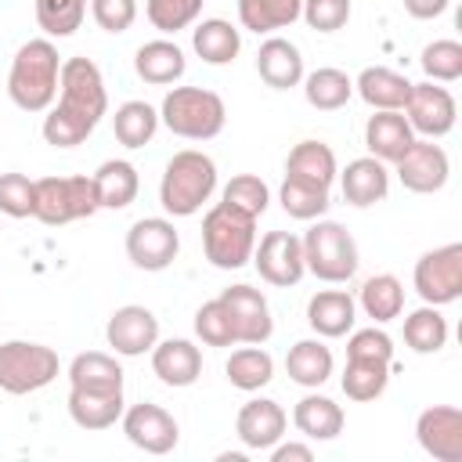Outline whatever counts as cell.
Masks as SVG:
<instances>
[{
  "label": "cell",
  "mask_w": 462,
  "mask_h": 462,
  "mask_svg": "<svg viewBox=\"0 0 462 462\" xmlns=\"http://www.w3.org/2000/svg\"><path fill=\"white\" fill-rule=\"evenodd\" d=\"M97 206V191H94V177H40L36 180V206L32 217L47 227H61L83 217H94Z\"/></svg>",
  "instance_id": "cell-8"
},
{
  "label": "cell",
  "mask_w": 462,
  "mask_h": 462,
  "mask_svg": "<svg viewBox=\"0 0 462 462\" xmlns=\"http://www.w3.org/2000/svg\"><path fill=\"white\" fill-rule=\"evenodd\" d=\"M419 65H422L426 79L455 83V79H462V43L458 40H433L422 47Z\"/></svg>",
  "instance_id": "cell-42"
},
{
  "label": "cell",
  "mask_w": 462,
  "mask_h": 462,
  "mask_svg": "<svg viewBox=\"0 0 462 462\" xmlns=\"http://www.w3.org/2000/svg\"><path fill=\"white\" fill-rule=\"evenodd\" d=\"M448 4H451V0H404V11H408L411 18H419V22H430V18L444 14Z\"/></svg>",
  "instance_id": "cell-51"
},
{
  "label": "cell",
  "mask_w": 462,
  "mask_h": 462,
  "mask_svg": "<svg viewBox=\"0 0 462 462\" xmlns=\"http://www.w3.org/2000/svg\"><path fill=\"white\" fill-rule=\"evenodd\" d=\"M90 177H94V191H97L101 209H126L141 191L137 166L126 159H105Z\"/></svg>",
  "instance_id": "cell-29"
},
{
  "label": "cell",
  "mask_w": 462,
  "mask_h": 462,
  "mask_svg": "<svg viewBox=\"0 0 462 462\" xmlns=\"http://www.w3.org/2000/svg\"><path fill=\"white\" fill-rule=\"evenodd\" d=\"M152 372L166 386H191L202 375V350L191 339H162L152 346Z\"/></svg>",
  "instance_id": "cell-22"
},
{
  "label": "cell",
  "mask_w": 462,
  "mask_h": 462,
  "mask_svg": "<svg viewBox=\"0 0 462 462\" xmlns=\"http://www.w3.org/2000/svg\"><path fill=\"white\" fill-rule=\"evenodd\" d=\"M256 72L267 87L274 90H289L303 83V54L292 40L285 36H267L256 51Z\"/></svg>",
  "instance_id": "cell-21"
},
{
  "label": "cell",
  "mask_w": 462,
  "mask_h": 462,
  "mask_svg": "<svg viewBox=\"0 0 462 462\" xmlns=\"http://www.w3.org/2000/svg\"><path fill=\"white\" fill-rule=\"evenodd\" d=\"M332 350L321 343V339H300L289 346L285 354V372L296 386H307V390H318L321 383H328L332 375Z\"/></svg>",
  "instance_id": "cell-31"
},
{
  "label": "cell",
  "mask_w": 462,
  "mask_h": 462,
  "mask_svg": "<svg viewBox=\"0 0 462 462\" xmlns=\"http://www.w3.org/2000/svg\"><path fill=\"white\" fill-rule=\"evenodd\" d=\"M36 206V180L25 173H0V213L22 220L32 217Z\"/></svg>",
  "instance_id": "cell-46"
},
{
  "label": "cell",
  "mask_w": 462,
  "mask_h": 462,
  "mask_svg": "<svg viewBox=\"0 0 462 462\" xmlns=\"http://www.w3.org/2000/svg\"><path fill=\"white\" fill-rule=\"evenodd\" d=\"M188 61H184V51L173 43V40H148L137 47L134 54V72L152 83V87H170L184 76Z\"/></svg>",
  "instance_id": "cell-26"
},
{
  "label": "cell",
  "mask_w": 462,
  "mask_h": 462,
  "mask_svg": "<svg viewBox=\"0 0 462 462\" xmlns=\"http://www.w3.org/2000/svg\"><path fill=\"white\" fill-rule=\"evenodd\" d=\"M123 390H87L72 386L69 390V415L79 430H108L123 419Z\"/></svg>",
  "instance_id": "cell-24"
},
{
  "label": "cell",
  "mask_w": 462,
  "mask_h": 462,
  "mask_svg": "<svg viewBox=\"0 0 462 462\" xmlns=\"http://www.w3.org/2000/svg\"><path fill=\"white\" fill-rule=\"evenodd\" d=\"M253 267L260 271V278L267 285H278V289L296 285L307 274L300 235H292V231H267L253 245Z\"/></svg>",
  "instance_id": "cell-11"
},
{
  "label": "cell",
  "mask_w": 462,
  "mask_h": 462,
  "mask_svg": "<svg viewBox=\"0 0 462 462\" xmlns=\"http://www.w3.org/2000/svg\"><path fill=\"white\" fill-rule=\"evenodd\" d=\"M354 94V79L343 72V69H332V65H321L314 72H303V97L310 108L318 112H336L350 101Z\"/></svg>",
  "instance_id": "cell-34"
},
{
  "label": "cell",
  "mask_w": 462,
  "mask_h": 462,
  "mask_svg": "<svg viewBox=\"0 0 462 462\" xmlns=\"http://www.w3.org/2000/svg\"><path fill=\"white\" fill-rule=\"evenodd\" d=\"M343 422H346L343 408L325 393H307L292 408V426L307 440H336L343 433Z\"/></svg>",
  "instance_id": "cell-27"
},
{
  "label": "cell",
  "mask_w": 462,
  "mask_h": 462,
  "mask_svg": "<svg viewBox=\"0 0 462 462\" xmlns=\"http://www.w3.org/2000/svg\"><path fill=\"white\" fill-rule=\"evenodd\" d=\"M87 18V0H36V25L47 36H72Z\"/></svg>",
  "instance_id": "cell-41"
},
{
  "label": "cell",
  "mask_w": 462,
  "mask_h": 462,
  "mask_svg": "<svg viewBox=\"0 0 462 462\" xmlns=\"http://www.w3.org/2000/svg\"><path fill=\"white\" fill-rule=\"evenodd\" d=\"M354 321H357V300L346 289H321L307 300V325L325 339L346 336Z\"/></svg>",
  "instance_id": "cell-20"
},
{
  "label": "cell",
  "mask_w": 462,
  "mask_h": 462,
  "mask_svg": "<svg viewBox=\"0 0 462 462\" xmlns=\"http://www.w3.org/2000/svg\"><path fill=\"white\" fill-rule=\"evenodd\" d=\"M195 336L206 343V346H231L238 343L235 339V325H231V314L224 307V300H206L199 310H195Z\"/></svg>",
  "instance_id": "cell-44"
},
{
  "label": "cell",
  "mask_w": 462,
  "mask_h": 462,
  "mask_svg": "<svg viewBox=\"0 0 462 462\" xmlns=\"http://www.w3.org/2000/svg\"><path fill=\"white\" fill-rule=\"evenodd\" d=\"M415 141V130L408 126L404 112H375L365 123V148L379 162H397Z\"/></svg>",
  "instance_id": "cell-25"
},
{
  "label": "cell",
  "mask_w": 462,
  "mask_h": 462,
  "mask_svg": "<svg viewBox=\"0 0 462 462\" xmlns=\"http://www.w3.org/2000/svg\"><path fill=\"white\" fill-rule=\"evenodd\" d=\"M303 242V263L314 278L328 282V285H339V282H350L357 274V242L354 235L336 224V220H318L307 227V235L300 238Z\"/></svg>",
  "instance_id": "cell-6"
},
{
  "label": "cell",
  "mask_w": 462,
  "mask_h": 462,
  "mask_svg": "<svg viewBox=\"0 0 462 462\" xmlns=\"http://www.w3.org/2000/svg\"><path fill=\"white\" fill-rule=\"evenodd\" d=\"M303 0H238V22L249 32H274L300 18Z\"/></svg>",
  "instance_id": "cell-38"
},
{
  "label": "cell",
  "mask_w": 462,
  "mask_h": 462,
  "mask_svg": "<svg viewBox=\"0 0 462 462\" xmlns=\"http://www.w3.org/2000/svg\"><path fill=\"white\" fill-rule=\"evenodd\" d=\"M346 354H368V357H383V361H393V339L383 332V328H357L350 332L346 339Z\"/></svg>",
  "instance_id": "cell-49"
},
{
  "label": "cell",
  "mask_w": 462,
  "mask_h": 462,
  "mask_svg": "<svg viewBox=\"0 0 462 462\" xmlns=\"http://www.w3.org/2000/svg\"><path fill=\"white\" fill-rule=\"evenodd\" d=\"M401 112H404V119H408V126L415 134H422V137L433 141V137H444V134L455 130L458 105H455V97H451L448 87L426 79V83H411V94H408V101H404Z\"/></svg>",
  "instance_id": "cell-12"
},
{
  "label": "cell",
  "mask_w": 462,
  "mask_h": 462,
  "mask_svg": "<svg viewBox=\"0 0 462 462\" xmlns=\"http://www.w3.org/2000/svg\"><path fill=\"white\" fill-rule=\"evenodd\" d=\"M69 383L72 386H87V390H123V368H119V361L112 354L87 350V354L72 357Z\"/></svg>",
  "instance_id": "cell-37"
},
{
  "label": "cell",
  "mask_w": 462,
  "mask_h": 462,
  "mask_svg": "<svg viewBox=\"0 0 462 462\" xmlns=\"http://www.w3.org/2000/svg\"><path fill=\"white\" fill-rule=\"evenodd\" d=\"M90 14L105 32H126L137 22V0H90Z\"/></svg>",
  "instance_id": "cell-48"
},
{
  "label": "cell",
  "mask_w": 462,
  "mask_h": 462,
  "mask_svg": "<svg viewBox=\"0 0 462 462\" xmlns=\"http://www.w3.org/2000/svg\"><path fill=\"white\" fill-rule=\"evenodd\" d=\"M191 47L206 65H231L242 51V32L224 18H202L191 29Z\"/></svg>",
  "instance_id": "cell-30"
},
{
  "label": "cell",
  "mask_w": 462,
  "mask_h": 462,
  "mask_svg": "<svg viewBox=\"0 0 462 462\" xmlns=\"http://www.w3.org/2000/svg\"><path fill=\"white\" fill-rule=\"evenodd\" d=\"M310 458H314L310 444L289 440V444H274V448H271V462H310Z\"/></svg>",
  "instance_id": "cell-50"
},
{
  "label": "cell",
  "mask_w": 462,
  "mask_h": 462,
  "mask_svg": "<svg viewBox=\"0 0 462 462\" xmlns=\"http://www.w3.org/2000/svg\"><path fill=\"white\" fill-rule=\"evenodd\" d=\"M224 202L242 209V213H249V217H260L267 209V202H271V191L256 173H238V177H231L224 184Z\"/></svg>",
  "instance_id": "cell-45"
},
{
  "label": "cell",
  "mask_w": 462,
  "mask_h": 462,
  "mask_svg": "<svg viewBox=\"0 0 462 462\" xmlns=\"http://www.w3.org/2000/svg\"><path fill=\"white\" fill-rule=\"evenodd\" d=\"M224 372H227V383L235 390L253 393V390H260L274 379V357L263 350V343H245V346L231 350Z\"/></svg>",
  "instance_id": "cell-33"
},
{
  "label": "cell",
  "mask_w": 462,
  "mask_h": 462,
  "mask_svg": "<svg viewBox=\"0 0 462 462\" xmlns=\"http://www.w3.org/2000/svg\"><path fill=\"white\" fill-rule=\"evenodd\" d=\"M411 282H415V292L422 296V303H430V307L455 303L462 296V242H448V245L422 253L415 260Z\"/></svg>",
  "instance_id": "cell-9"
},
{
  "label": "cell",
  "mask_w": 462,
  "mask_h": 462,
  "mask_svg": "<svg viewBox=\"0 0 462 462\" xmlns=\"http://www.w3.org/2000/svg\"><path fill=\"white\" fill-rule=\"evenodd\" d=\"M144 14H148L152 29L173 36L202 14V0H144Z\"/></svg>",
  "instance_id": "cell-43"
},
{
  "label": "cell",
  "mask_w": 462,
  "mask_h": 462,
  "mask_svg": "<svg viewBox=\"0 0 462 462\" xmlns=\"http://www.w3.org/2000/svg\"><path fill=\"white\" fill-rule=\"evenodd\" d=\"M336 177H339L343 199H346L350 206H357V209L375 206V202H383V199L390 195V170H386V162H379L375 155H361V159L346 162V170L336 173Z\"/></svg>",
  "instance_id": "cell-19"
},
{
  "label": "cell",
  "mask_w": 462,
  "mask_h": 462,
  "mask_svg": "<svg viewBox=\"0 0 462 462\" xmlns=\"http://www.w3.org/2000/svg\"><path fill=\"white\" fill-rule=\"evenodd\" d=\"M61 372L58 350L32 343V339H7L0 343V390L4 393H36L51 386Z\"/></svg>",
  "instance_id": "cell-7"
},
{
  "label": "cell",
  "mask_w": 462,
  "mask_h": 462,
  "mask_svg": "<svg viewBox=\"0 0 462 462\" xmlns=\"http://www.w3.org/2000/svg\"><path fill=\"white\" fill-rule=\"evenodd\" d=\"M180 253V235L166 217H141L126 231V256L141 271H166Z\"/></svg>",
  "instance_id": "cell-10"
},
{
  "label": "cell",
  "mask_w": 462,
  "mask_h": 462,
  "mask_svg": "<svg viewBox=\"0 0 462 462\" xmlns=\"http://www.w3.org/2000/svg\"><path fill=\"white\" fill-rule=\"evenodd\" d=\"M213 191H217V162L199 148L173 152V159L166 162L162 180H159L162 209L170 217H195L202 209V202H209Z\"/></svg>",
  "instance_id": "cell-3"
},
{
  "label": "cell",
  "mask_w": 462,
  "mask_h": 462,
  "mask_svg": "<svg viewBox=\"0 0 462 462\" xmlns=\"http://www.w3.org/2000/svg\"><path fill=\"white\" fill-rule=\"evenodd\" d=\"M278 202L292 220H318L328 209V188H314V184L285 177L278 188Z\"/></svg>",
  "instance_id": "cell-40"
},
{
  "label": "cell",
  "mask_w": 462,
  "mask_h": 462,
  "mask_svg": "<svg viewBox=\"0 0 462 462\" xmlns=\"http://www.w3.org/2000/svg\"><path fill=\"white\" fill-rule=\"evenodd\" d=\"M285 426H289V415L278 401L271 397H253L238 408L235 415V433L245 448L253 451H271L282 437H285Z\"/></svg>",
  "instance_id": "cell-18"
},
{
  "label": "cell",
  "mask_w": 462,
  "mask_h": 462,
  "mask_svg": "<svg viewBox=\"0 0 462 462\" xmlns=\"http://www.w3.org/2000/svg\"><path fill=\"white\" fill-rule=\"evenodd\" d=\"M339 166H336V152L325 141H300L292 144L289 159H285V177L314 184V188H332Z\"/></svg>",
  "instance_id": "cell-28"
},
{
  "label": "cell",
  "mask_w": 462,
  "mask_h": 462,
  "mask_svg": "<svg viewBox=\"0 0 462 462\" xmlns=\"http://www.w3.org/2000/svg\"><path fill=\"white\" fill-rule=\"evenodd\" d=\"M123 433L134 448H141L148 455H170L180 440L177 419L162 404H152V401L123 408Z\"/></svg>",
  "instance_id": "cell-13"
},
{
  "label": "cell",
  "mask_w": 462,
  "mask_h": 462,
  "mask_svg": "<svg viewBox=\"0 0 462 462\" xmlns=\"http://www.w3.org/2000/svg\"><path fill=\"white\" fill-rule=\"evenodd\" d=\"M397 166V180L408 188V191H415V195H433V191H440L444 184H448V177H451V159H448V152L440 148V144H433L430 137H415L411 141V148L393 162Z\"/></svg>",
  "instance_id": "cell-14"
},
{
  "label": "cell",
  "mask_w": 462,
  "mask_h": 462,
  "mask_svg": "<svg viewBox=\"0 0 462 462\" xmlns=\"http://www.w3.org/2000/svg\"><path fill=\"white\" fill-rule=\"evenodd\" d=\"M419 448L437 462H462V408L433 404L415 419Z\"/></svg>",
  "instance_id": "cell-15"
},
{
  "label": "cell",
  "mask_w": 462,
  "mask_h": 462,
  "mask_svg": "<svg viewBox=\"0 0 462 462\" xmlns=\"http://www.w3.org/2000/svg\"><path fill=\"white\" fill-rule=\"evenodd\" d=\"M253 245H256V217L227 206L224 199L206 209L202 217V249L206 260L220 271H238L253 260Z\"/></svg>",
  "instance_id": "cell-4"
},
{
  "label": "cell",
  "mask_w": 462,
  "mask_h": 462,
  "mask_svg": "<svg viewBox=\"0 0 462 462\" xmlns=\"http://www.w3.org/2000/svg\"><path fill=\"white\" fill-rule=\"evenodd\" d=\"M58 79H61V54L51 43V36L25 40L7 72V94L22 112H47L58 97Z\"/></svg>",
  "instance_id": "cell-2"
},
{
  "label": "cell",
  "mask_w": 462,
  "mask_h": 462,
  "mask_svg": "<svg viewBox=\"0 0 462 462\" xmlns=\"http://www.w3.org/2000/svg\"><path fill=\"white\" fill-rule=\"evenodd\" d=\"M404 343L415 354H437L448 343V318L437 307H419L404 318Z\"/></svg>",
  "instance_id": "cell-39"
},
{
  "label": "cell",
  "mask_w": 462,
  "mask_h": 462,
  "mask_svg": "<svg viewBox=\"0 0 462 462\" xmlns=\"http://www.w3.org/2000/svg\"><path fill=\"white\" fill-rule=\"evenodd\" d=\"M159 123L170 134L184 137V141H209V137H217L224 130L227 108H224V97L217 90H206V87H173L162 97Z\"/></svg>",
  "instance_id": "cell-5"
},
{
  "label": "cell",
  "mask_w": 462,
  "mask_h": 462,
  "mask_svg": "<svg viewBox=\"0 0 462 462\" xmlns=\"http://www.w3.org/2000/svg\"><path fill=\"white\" fill-rule=\"evenodd\" d=\"M112 130L123 148H144L159 130V112L148 101H123L112 116Z\"/></svg>",
  "instance_id": "cell-36"
},
{
  "label": "cell",
  "mask_w": 462,
  "mask_h": 462,
  "mask_svg": "<svg viewBox=\"0 0 462 462\" xmlns=\"http://www.w3.org/2000/svg\"><path fill=\"white\" fill-rule=\"evenodd\" d=\"M354 90L375 112H401L404 101H408V94H411V79L401 76V72H393V69H386V65H368L354 79Z\"/></svg>",
  "instance_id": "cell-23"
},
{
  "label": "cell",
  "mask_w": 462,
  "mask_h": 462,
  "mask_svg": "<svg viewBox=\"0 0 462 462\" xmlns=\"http://www.w3.org/2000/svg\"><path fill=\"white\" fill-rule=\"evenodd\" d=\"M227 314H231V325H235V339L238 343H267L271 332H274V318H271V307H267V296L253 285H231L220 292Z\"/></svg>",
  "instance_id": "cell-17"
},
{
  "label": "cell",
  "mask_w": 462,
  "mask_h": 462,
  "mask_svg": "<svg viewBox=\"0 0 462 462\" xmlns=\"http://www.w3.org/2000/svg\"><path fill=\"white\" fill-rule=\"evenodd\" d=\"M300 18L314 32H339L350 22V0H303Z\"/></svg>",
  "instance_id": "cell-47"
},
{
  "label": "cell",
  "mask_w": 462,
  "mask_h": 462,
  "mask_svg": "<svg viewBox=\"0 0 462 462\" xmlns=\"http://www.w3.org/2000/svg\"><path fill=\"white\" fill-rule=\"evenodd\" d=\"M105 339L119 357H141L159 343V318L141 303H126L112 310L105 325Z\"/></svg>",
  "instance_id": "cell-16"
},
{
  "label": "cell",
  "mask_w": 462,
  "mask_h": 462,
  "mask_svg": "<svg viewBox=\"0 0 462 462\" xmlns=\"http://www.w3.org/2000/svg\"><path fill=\"white\" fill-rule=\"evenodd\" d=\"M361 310L375 321V325H386L393 318H401L404 310V285L397 274H372L365 285H361V296H357Z\"/></svg>",
  "instance_id": "cell-35"
},
{
  "label": "cell",
  "mask_w": 462,
  "mask_h": 462,
  "mask_svg": "<svg viewBox=\"0 0 462 462\" xmlns=\"http://www.w3.org/2000/svg\"><path fill=\"white\" fill-rule=\"evenodd\" d=\"M105 112H108V90L101 69L79 54L65 58L58 79V105H51L43 116V141L54 148H76L94 134Z\"/></svg>",
  "instance_id": "cell-1"
},
{
  "label": "cell",
  "mask_w": 462,
  "mask_h": 462,
  "mask_svg": "<svg viewBox=\"0 0 462 462\" xmlns=\"http://www.w3.org/2000/svg\"><path fill=\"white\" fill-rule=\"evenodd\" d=\"M390 365L383 357H368V354H346V368H343V393L350 401H375L386 383H390Z\"/></svg>",
  "instance_id": "cell-32"
}]
</instances>
